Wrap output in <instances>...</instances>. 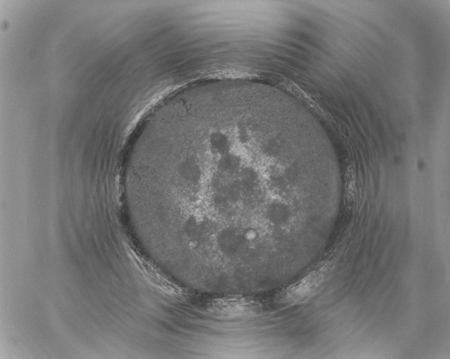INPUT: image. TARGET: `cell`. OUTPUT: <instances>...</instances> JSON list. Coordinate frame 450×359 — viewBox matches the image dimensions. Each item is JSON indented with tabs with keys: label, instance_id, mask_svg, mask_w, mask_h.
I'll return each mask as SVG.
<instances>
[{
	"label": "cell",
	"instance_id": "6da1fadb",
	"mask_svg": "<svg viewBox=\"0 0 450 359\" xmlns=\"http://www.w3.org/2000/svg\"><path fill=\"white\" fill-rule=\"evenodd\" d=\"M329 273L327 264L318 266L308 271L298 281L286 288L280 298L281 301L287 304L300 303L313 295Z\"/></svg>",
	"mask_w": 450,
	"mask_h": 359
}]
</instances>
